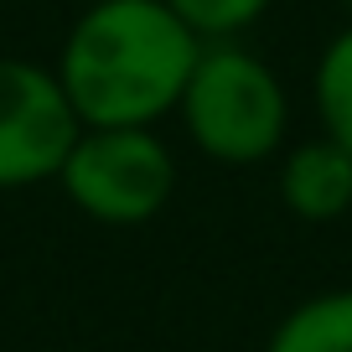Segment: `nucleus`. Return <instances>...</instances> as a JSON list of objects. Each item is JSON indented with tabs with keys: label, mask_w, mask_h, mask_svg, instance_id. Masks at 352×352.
I'll list each match as a JSON object with an SVG mask.
<instances>
[{
	"label": "nucleus",
	"mask_w": 352,
	"mask_h": 352,
	"mask_svg": "<svg viewBox=\"0 0 352 352\" xmlns=\"http://www.w3.org/2000/svg\"><path fill=\"white\" fill-rule=\"evenodd\" d=\"M202 36L166 0H94L57 47V83L83 130L161 124L176 114L202 57Z\"/></svg>",
	"instance_id": "obj_1"
},
{
	"label": "nucleus",
	"mask_w": 352,
	"mask_h": 352,
	"mask_svg": "<svg viewBox=\"0 0 352 352\" xmlns=\"http://www.w3.org/2000/svg\"><path fill=\"white\" fill-rule=\"evenodd\" d=\"M176 120L208 161L259 166L285 151L290 94L275 67L243 42H208L176 104Z\"/></svg>",
	"instance_id": "obj_2"
},
{
	"label": "nucleus",
	"mask_w": 352,
	"mask_h": 352,
	"mask_svg": "<svg viewBox=\"0 0 352 352\" xmlns=\"http://www.w3.org/2000/svg\"><path fill=\"white\" fill-rule=\"evenodd\" d=\"M57 187L83 218L104 228H140L161 218L176 192V155L151 124L83 130L67 151Z\"/></svg>",
	"instance_id": "obj_3"
},
{
	"label": "nucleus",
	"mask_w": 352,
	"mask_h": 352,
	"mask_svg": "<svg viewBox=\"0 0 352 352\" xmlns=\"http://www.w3.org/2000/svg\"><path fill=\"white\" fill-rule=\"evenodd\" d=\"M78 135L83 120L52 67L0 52V192L57 182Z\"/></svg>",
	"instance_id": "obj_4"
},
{
	"label": "nucleus",
	"mask_w": 352,
	"mask_h": 352,
	"mask_svg": "<svg viewBox=\"0 0 352 352\" xmlns=\"http://www.w3.org/2000/svg\"><path fill=\"white\" fill-rule=\"evenodd\" d=\"M275 192L296 223L327 228V223L352 218V151L327 135H311L280 151Z\"/></svg>",
	"instance_id": "obj_5"
},
{
	"label": "nucleus",
	"mask_w": 352,
	"mask_h": 352,
	"mask_svg": "<svg viewBox=\"0 0 352 352\" xmlns=\"http://www.w3.org/2000/svg\"><path fill=\"white\" fill-rule=\"evenodd\" d=\"M264 352H352V285L296 300L270 327Z\"/></svg>",
	"instance_id": "obj_6"
},
{
	"label": "nucleus",
	"mask_w": 352,
	"mask_h": 352,
	"mask_svg": "<svg viewBox=\"0 0 352 352\" xmlns=\"http://www.w3.org/2000/svg\"><path fill=\"white\" fill-rule=\"evenodd\" d=\"M311 109L327 140L352 151V21L327 36L311 67Z\"/></svg>",
	"instance_id": "obj_7"
},
{
	"label": "nucleus",
	"mask_w": 352,
	"mask_h": 352,
	"mask_svg": "<svg viewBox=\"0 0 352 352\" xmlns=\"http://www.w3.org/2000/svg\"><path fill=\"white\" fill-rule=\"evenodd\" d=\"M202 42H239L249 26L264 21V11L275 0H166Z\"/></svg>",
	"instance_id": "obj_8"
},
{
	"label": "nucleus",
	"mask_w": 352,
	"mask_h": 352,
	"mask_svg": "<svg viewBox=\"0 0 352 352\" xmlns=\"http://www.w3.org/2000/svg\"><path fill=\"white\" fill-rule=\"evenodd\" d=\"M342 6H347V11H352V0H342Z\"/></svg>",
	"instance_id": "obj_9"
}]
</instances>
